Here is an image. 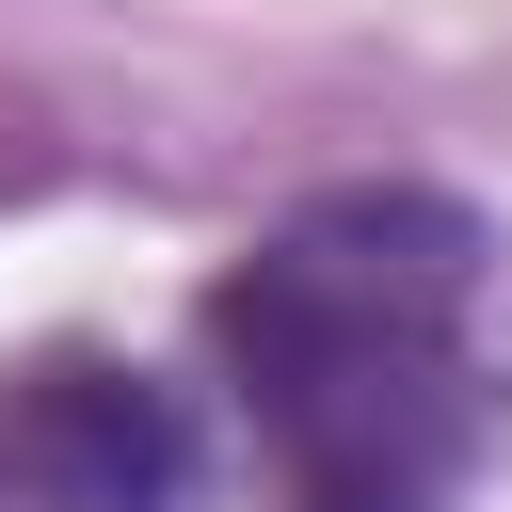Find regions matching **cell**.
Returning <instances> with one entry per match:
<instances>
[{
	"label": "cell",
	"instance_id": "obj_1",
	"mask_svg": "<svg viewBox=\"0 0 512 512\" xmlns=\"http://www.w3.org/2000/svg\"><path fill=\"white\" fill-rule=\"evenodd\" d=\"M496 240L448 192H320L208 288V352L240 384L256 464L288 512H464L496 448V336H480Z\"/></svg>",
	"mask_w": 512,
	"mask_h": 512
},
{
	"label": "cell",
	"instance_id": "obj_2",
	"mask_svg": "<svg viewBox=\"0 0 512 512\" xmlns=\"http://www.w3.org/2000/svg\"><path fill=\"white\" fill-rule=\"evenodd\" d=\"M0 512H192V416L128 352L0 368Z\"/></svg>",
	"mask_w": 512,
	"mask_h": 512
}]
</instances>
